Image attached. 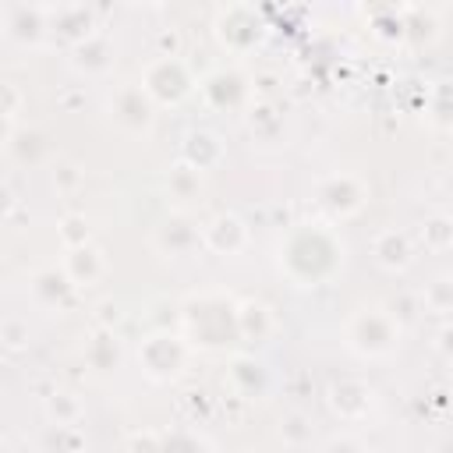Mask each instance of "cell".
Wrapping results in <instances>:
<instances>
[{
    "label": "cell",
    "mask_w": 453,
    "mask_h": 453,
    "mask_svg": "<svg viewBox=\"0 0 453 453\" xmlns=\"http://www.w3.org/2000/svg\"><path fill=\"white\" fill-rule=\"evenodd\" d=\"M311 202H315L322 223L336 226L343 219H354L368 205V184H365V177H357L350 170H336V173H326L315 180Z\"/></svg>",
    "instance_id": "277c9868"
},
{
    "label": "cell",
    "mask_w": 453,
    "mask_h": 453,
    "mask_svg": "<svg viewBox=\"0 0 453 453\" xmlns=\"http://www.w3.org/2000/svg\"><path fill=\"white\" fill-rule=\"evenodd\" d=\"M414 255H418V244L407 230H396V226H386L372 237V258L386 269V273H407L414 265Z\"/></svg>",
    "instance_id": "9a60e30c"
},
{
    "label": "cell",
    "mask_w": 453,
    "mask_h": 453,
    "mask_svg": "<svg viewBox=\"0 0 453 453\" xmlns=\"http://www.w3.org/2000/svg\"><path fill=\"white\" fill-rule=\"evenodd\" d=\"M57 237H60L64 251H71V248L92 244V226H88V219H85L81 212H67V216H60V223H57Z\"/></svg>",
    "instance_id": "f1b7e54d"
},
{
    "label": "cell",
    "mask_w": 453,
    "mask_h": 453,
    "mask_svg": "<svg viewBox=\"0 0 453 453\" xmlns=\"http://www.w3.org/2000/svg\"><path fill=\"white\" fill-rule=\"evenodd\" d=\"M251 230L237 212H216L205 226H202V248L219 255V258H234L248 248Z\"/></svg>",
    "instance_id": "4fadbf2b"
},
{
    "label": "cell",
    "mask_w": 453,
    "mask_h": 453,
    "mask_svg": "<svg viewBox=\"0 0 453 453\" xmlns=\"http://www.w3.org/2000/svg\"><path fill=\"white\" fill-rule=\"evenodd\" d=\"M244 124H248L251 138L262 142V145H276V142H283V131H287L283 113L276 110L273 99H255V103L244 110Z\"/></svg>",
    "instance_id": "44dd1931"
},
{
    "label": "cell",
    "mask_w": 453,
    "mask_h": 453,
    "mask_svg": "<svg viewBox=\"0 0 453 453\" xmlns=\"http://www.w3.org/2000/svg\"><path fill=\"white\" fill-rule=\"evenodd\" d=\"M177 159L188 163V166L198 170V173H209V170H216V166L226 159V145L219 142L216 131L195 127V131L184 134V142H180V156H177Z\"/></svg>",
    "instance_id": "2e32d148"
},
{
    "label": "cell",
    "mask_w": 453,
    "mask_h": 453,
    "mask_svg": "<svg viewBox=\"0 0 453 453\" xmlns=\"http://www.w3.org/2000/svg\"><path fill=\"white\" fill-rule=\"evenodd\" d=\"M425 308L428 311H435V315H449V308H453V283H449V276H439V280H432L428 287H425Z\"/></svg>",
    "instance_id": "f546056e"
},
{
    "label": "cell",
    "mask_w": 453,
    "mask_h": 453,
    "mask_svg": "<svg viewBox=\"0 0 453 453\" xmlns=\"http://www.w3.org/2000/svg\"><path fill=\"white\" fill-rule=\"evenodd\" d=\"M188 357H191V343L180 333H170V329L149 333L138 343V368L152 382H177L188 368Z\"/></svg>",
    "instance_id": "5b68a950"
},
{
    "label": "cell",
    "mask_w": 453,
    "mask_h": 453,
    "mask_svg": "<svg viewBox=\"0 0 453 453\" xmlns=\"http://www.w3.org/2000/svg\"><path fill=\"white\" fill-rule=\"evenodd\" d=\"M152 248L166 258H191L202 248V226L195 219H188L184 212H170L152 230Z\"/></svg>",
    "instance_id": "7c38bea8"
},
{
    "label": "cell",
    "mask_w": 453,
    "mask_h": 453,
    "mask_svg": "<svg viewBox=\"0 0 453 453\" xmlns=\"http://www.w3.org/2000/svg\"><path fill=\"white\" fill-rule=\"evenodd\" d=\"M4 35L14 46H42L50 39V18L42 4H11L0 11Z\"/></svg>",
    "instance_id": "8fae6325"
},
{
    "label": "cell",
    "mask_w": 453,
    "mask_h": 453,
    "mask_svg": "<svg viewBox=\"0 0 453 453\" xmlns=\"http://www.w3.org/2000/svg\"><path fill=\"white\" fill-rule=\"evenodd\" d=\"M280 439H283V446H290V449L311 446V439H315L311 418H308L304 411H287V414L280 418Z\"/></svg>",
    "instance_id": "83f0119b"
},
{
    "label": "cell",
    "mask_w": 453,
    "mask_h": 453,
    "mask_svg": "<svg viewBox=\"0 0 453 453\" xmlns=\"http://www.w3.org/2000/svg\"><path fill=\"white\" fill-rule=\"evenodd\" d=\"M81 180H85L81 166H74V163H57V166H53V188H57V191L71 195V191H74Z\"/></svg>",
    "instance_id": "836d02e7"
},
{
    "label": "cell",
    "mask_w": 453,
    "mask_h": 453,
    "mask_svg": "<svg viewBox=\"0 0 453 453\" xmlns=\"http://www.w3.org/2000/svg\"><path fill=\"white\" fill-rule=\"evenodd\" d=\"M198 92H202L205 106L209 110H219V113H244L255 103L251 78L241 74L237 67H216V71H209L198 81Z\"/></svg>",
    "instance_id": "9c48e42d"
},
{
    "label": "cell",
    "mask_w": 453,
    "mask_h": 453,
    "mask_svg": "<svg viewBox=\"0 0 453 453\" xmlns=\"http://www.w3.org/2000/svg\"><path fill=\"white\" fill-rule=\"evenodd\" d=\"M234 304L223 294H198L184 301L180 311V336L191 343V350H223L226 343L237 340V322H234Z\"/></svg>",
    "instance_id": "7a4b0ae2"
},
{
    "label": "cell",
    "mask_w": 453,
    "mask_h": 453,
    "mask_svg": "<svg viewBox=\"0 0 453 453\" xmlns=\"http://www.w3.org/2000/svg\"><path fill=\"white\" fill-rule=\"evenodd\" d=\"M28 290H32L35 304H42V308H64V304L74 297V287H71V280L64 276L60 265L39 269V273L28 280Z\"/></svg>",
    "instance_id": "7402d4cb"
},
{
    "label": "cell",
    "mask_w": 453,
    "mask_h": 453,
    "mask_svg": "<svg viewBox=\"0 0 453 453\" xmlns=\"http://www.w3.org/2000/svg\"><path fill=\"white\" fill-rule=\"evenodd\" d=\"M411 237H414V244H421L425 251L446 255V251L453 248V219H449L446 212H435V216H428V219L418 226V234H411Z\"/></svg>",
    "instance_id": "cb8c5ba5"
},
{
    "label": "cell",
    "mask_w": 453,
    "mask_h": 453,
    "mask_svg": "<svg viewBox=\"0 0 453 453\" xmlns=\"http://www.w3.org/2000/svg\"><path fill=\"white\" fill-rule=\"evenodd\" d=\"M124 453H163V432L156 428H138L127 435Z\"/></svg>",
    "instance_id": "d6a6232c"
},
{
    "label": "cell",
    "mask_w": 453,
    "mask_h": 453,
    "mask_svg": "<svg viewBox=\"0 0 453 453\" xmlns=\"http://www.w3.org/2000/svg\"><path fill=\"white\" fill-rule=\"evenodd\" d=\"M21 92L11 85V81H0V117H11L14 120V113L21 110Z\"/></svg>",
    "instance_id": "e575fe53"
},
{
    "label": "cell",
    "mask_w": 453,
    "mask_h": 453,
    "mask_svg": "<svg viewBox=\"0 0 453 453\" xmlns=\"http://www.w3.org/2000/svg\"><path fill=\"white\" fill-rule=\"evenodd\" d=\"M322 453H365V446H361V439H354V435H333Z\"/></svg>",
    "instance_id": "8d00e7d4"
},
{
    "label": "cell",
    "mask_w": 453,
    "mask_h": 453,
    "mask_svg": "<svg viewBox=\"0 0 453 453\" xmlns=\"http://www.w3.org/2000/svg\"><path fill=\"white\" fill-rule=\"evenodd\" d=\"M42 411H46V418H50L57 428H78V421L85 418V403H81L74 393H67V389H53V393L42 400Z\"/></svg>",
    "instance_id": "d4e9b609"
},
{
    "label": "cell",
    "mask_w": 453,
    "mask_h": 453,
    "mask_svg": "<svg viewBox=\"0 0 453 453\" xmlns=\"http://www.w3.org/2000/svg\"><path fill=\"white\" fill-rule=\"evenodd\" d=\"M343 262H347V244H343L340 230L322 223V219L290 226L276 244L280 276L301 290H315V287L333 283L340 276Z\"/></svg>",
    "instance_id": "6da1fadb"
},
{
    "label": "cell",
    "mask_w": 453,
    "mask_h": 453,
    "mask_svg": "<svg viewBox=\"0 0 453 453\" xmlns=\"http://www.w3.org/2000/svg\"><path fill=\"white\" fill-rule=\"evenodd\" d=\"M60 269H64V276L71 280V287L78 290V287H92V283H99V280L106 276L110 262H106V251H103L99 244H81V248L64 251Z\"/></svg>",
    "instance_id": "e0dca14e"
},
{
    "label": "cell",
    "mask_w": 453,
    "mask_h": 453,
    "mask_svg": "<svg viewBox=\"0 0 453 453\" xmlns=\"http://www.w3.org/2000/svg\"><path fill=\"white\" fill-rule=\"evenodd\" d=\"M326 407L333 411V418L347 421V425H357V421H368L379 407V393L372 382L357 379V375H343V379H333L329 389H326Z\"/></svg>",
    "instance_id": "30bf717a"
},
{
    "label": "cell",
    "mask_w": 453,
    "mask_h": 453,
    "mask_svg": "<svg viewBox=\"0 0 453 453\" xmlns=\"http://www.w3.org/2000/svg\"><path fill=\"white\" fill-rule=\"evenodd\" d=\"M71 57V67L78 71V74H85V78H103V74H110L113 71V64H117V57H113V42L103 35V32H96V35H88L85 42H78L74 50H67Z\"/></svg>",
    "instance_id": "ffe728a7"
},
{
    "label": "cell",
    "mask_w": 453,
    "mask_h": 453,
    "mask_svg": "<svg viewBox=\"0 0 453 453\" xmlns=\"http://www.w3.org/2000/svg\"><path fill=\"white\" fill-rule=\"evenodd\" d=\"M400 340H403V322L396 319V311L379 308V304H365L350 311V319L343 322V347L361 361L393 357Z\"/></svg>",
    "instance_id": "3957f363"
},
{
    "label": "cell",
    "mask_w": 453,
    "mask_h": 453,
    "mask_svg": "<svg viewBox=\"0 0 453 453\" xmlns=\"http://www.w3.org/2000/svg\"><path fill=\"white\" fill-rule=\"evenodd\" d=\"M234 322H237V340H248V343H265L276 333L273 308L255 297H244L234 304Z\"/></svg>",
    "instance_id": "d6986e66"
},
{
    "label": "cell",
    "mask_w": 453,
    "mask_h": 453,
    "mask_svg": "<svg viewBox=\"0 0 453 453\" xmlns=\"http://www.w3.org/2000/svg\"><path fill=\"white\" fill-rule=\"evenodd\" d=\"M50 18V35L60 39L67 50H74L78 42H85L88 35L99 32L96 25V11L85 4H60V7H46Z\"/></svg>",
    "instance_id": "5bb4252c"
},
{
    "label": "cell",
    "mask_w": 453,
    "mask_h": 453,
    "mask_svg": "<svg viewBox=\"0 0 453 453\" xmlns=\"http://www.w3.org/2000/svg\"><path fill=\"white\" fill-rule=\"evenodd\" d=\"M226 379H230L234 393L244 396V400H262L269 393V386H273L269 368L255 354H234L230 357V368H226Z\"/></svg>",
    "instance_id": "ac0fdd59"
},
{
    "label": "cell",
    "mask_w": 453,
    "mask_h": 453,
    "mask_svg": "<svg viewBox=\"0 0 453 453\" xmlns=\"http://www.w3.org/2000/svg\"><path fill=\"white\" fill-rule=\"evenodd\" d=\"M138 85L152 99V106H177L191 96L195 78L180 57H152V60H145Z\"/></svg>",
    "instance_id": "8992f818"
},
{
    "label": "cell",
    "mask_w": 453,
    "mask_h": 453,
    "mask_svg": "<svg viewBox=\"0 0 453 453\" xmlns=\"http://www.w3.org/2000/svg\"><path fill=\"white\" fill-rule=\"evenodd\" d=\"M0 347L4 350H25L28 347V322L25 319H4L0 322Z\"/></svg>",
    "instance_id": "1f68e13d"
},
{
    "label": "cell",
    "mask_w": 453,
    "mask_h": 453,
    "mask_svg": "<svg viewBox=\"0 0 453 453\" xmlns=\"http://www.w3.org/2000/svg\"><path fill=\"white\" fill-rule=\"evenodd\" d=\"M14 131H18L14 120H11V117H0V145H7V142L14 138Z\"/></svg>",
    "instance_id": "74e56055"
},
{
    "label": "cell",
    "mask_w": 453,
    "mask_h": 453,
    "mask_svg": "<svg viewBox=\"0 0 453 453\" xmlns=\"http://www.w3.org/2000/svg\"><path fill=\"white\" fill-rule=\"evenodd\" d=\"M106 110H110V120L131 134V138H145L156 124V106L152 99L142 92L138 81H127V85H113L110 99H106Z\"/></svg>",
    "instance_id": "ba28073f"
},
{
    "label": "cell",
    "mask_w": 453,
    "mask_h": 453,
    "mask_svg": "<svg viewBox=\"0 0 453 453\" xmlns=\"http://www.w3.org/2000/svg\"><path fill=\"white\" fill-rule=\"evenodd\" d=\"M117 322H120V304H117L113 297L99 301V304H96V326H99V329H113Z\"/></svg>",
    "instance_id": "d590c367"
},
{
    "label": "cell",
    "mask_w": 453,
    "mask_h": 453,
    "mask_svg": "<svg viewBox=\"0 0 453 453\" xmlns=\"http://www.w3.org/2000/svg\"><path fill=\"white\" fill-rule=\"evenodd\" d=\"M202 184H205V173L191 170V166L180 163V159L166 170V195L177 198V202H195V198L202 195Z\"/></svg>",
    "instance_id": "484cf974"
},
{
    "label": "cell",
    "mask_w": 453,
    "mask_h": 453,
    "mask_svg": "<svg viewBox=\"0 0 453 453\" xmlns=\"http://www.w3.org/2000/svg\"><path fill=\"white\" fill-rule=\"evenodd\" d=\"M212 35H216L219 50H226L230 57H244L262 42L265 25L251 4H226L212 18Z\"/></svg>",
    "instance_id": "52a82bcc"
},
{
    "label": "cell",
    "mask_w": 453,
    "mask_h": 453,
    "mask_svg": "<svg viewBox=\"0 0 453 453\" xmlns=\"http://www.w3.org/2000/svg\"><path fill=\"white\" fill-rule=\"evenodd\" d=\"M163 453H209V442L195 432H163Z\"/></svg>",
    "instance_id": "4dcf8cb0"
},
{
    "label": "cell",
    "mask_w": 453,
    "mask_h": 453,
    "mask_svg": "<svg viewBox=\"0 0 453 453\" xmlns=\"http://www.w3.org/2000/svg\"><path fill=\"white\" fill-rule=\"evenodd\" d=\"M85 361H88V368H96V372H113V368L120 365V340H117V333L96 326V333H92L88 343H85Z\"/></svg>",
    "instance_id": "603a6c76"
},
{
    "label": "cell",
    "mask_w": 453,
    "mask_h": 453,
    "mask_svg": "<svg viewBox=\"0 0 453 453\" xmlns=\"http://www.w3.org/2000/svg\"><path fill=\"white\" fill-rule=\"evenodd\" d=\"M7 149H11V156H14L18 163H28V166L42 163V159H46V152H50V145H46V134H42L39 127H28V131H14V138L7 142Z\"/></svg>",
    "instance_id": "4316f807"
}]
</instances>
